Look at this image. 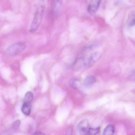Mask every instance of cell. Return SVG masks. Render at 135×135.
Instances as JSON below:
<instances>
[{
  "instance_id": "2",
  "label": "cell",
  "mask_w": 135,
  "mask_h": 135,
  "mask_svg": "<svg viewBox=\"0 0 135 135\" xmlns=\"http://www.w3.org/2000/svg\"><path fill=\"white\" fill-rule=\"evenodd\" d=\"M45 9V4L41 2L38 4L35 13L30 27V33H35L40 27L43 19Z\"/></svg>"
},
{
  "instance_id": "13",
  "label": "cell",
  "mask_w": 135,
  "mask_h": 135,
  "mask_svg": "<svg viewBox=\"0 0 135 135\" xmlns=\"http://www.w3.org/2000/svg\"><path fill=\"white\" fill-rule=\"evenodd\" d=\"M56 2L57 3L59 4H61L62 3L63 0H56Z\"/></svg>"
},
{
  "instance_id": "6",
  "label": "cell",
  "mask_w": 135,
  "mask_h": 135,
  "mask_svg": "<svg viewBox=\"0 0 135 135\" xmlns=\"http://www.w3.org/2000/svg\"><path fill=\"white\" fill-rule=\"evenodd\" d=\"M96 79L93 76H88L84 79V85L86 87H91L96 82Z\"/></svg>"
},
{
  "instance_id": "14",
  "label": "cell",
  "mask_w": 135,
  "mask_h": 135,
  "mask_svg": "<svg viewBox=\"0 0 135 135\" xmlns=\"http://www.w3.org/2000/svg\"><path fill=\"white\" fill-rule=\"evenodd\" d=\"M33 134H38V135H41V134H44V133H42L41 132H37L36 133H35Z\"/></svg>"
},
{
  "instance_id": "8",
  "label": "cell",
  "mask_w": 135,
  "mask_h": 135,
  "mask_svg": "<svg viewBox=\"0 0 135 135\" xmlns=\"http://www.w3.org/2000/svg\"><path fill=\"white\" fill-rule=\"evenodd\" d=\"M114 131L115 130L113 126L109 125L105 128L103 134L104 135H112L114 133Z\"/></svg>"
},
{
  "instance_id": "11",
  "label": "cell",
  "mask_w": 135,
  "mask_h": 135,
  "mask_svg": "<svg viewBox=\"0 0 135 135\" xmlns=\"http://www.w3.org/2000/svg\"><path fill=\"white\" fill-rule=\"evenodd\" d=\"M100 129L99 128H89L87 135H94L99 133Z\"/></svg>"
},
{
  "instance_id": "1",
  "label": "cell",
  "mask_w": 135,
  "mask_h": 135,
  "mask_svg": "<svg viewBox=\"0 0 135 135\" xmlns=\"http://www.w3.org/2000/svg\"><path fill=\"white\" fill-rule=\"evenodd\" d=\"M101 54L98 52H95L88 56H80L74 64L75 69L86 68L93 65L100 58Z\"/></svg>"
},
{
  "instance_id": "9",
  "label": "cell",
  "mask_w": 135,
  "mask_h": 135,
  "mask_svg": "<svg viewBox=\"0 0 135 135\" xmlns=\"http://www.w3.org/2000/svg\"><path fill=\"white\" fill-rule=\"evenodd\" d=\"M69 85L72 88L76 89H78L80 87L81 83L79 80L72 79L69 81Z\"/></svg>"
},
{
  "instance_id": "3",
  "label": "cell",
  "mask_w": 135,
  "mask_h": 135,
  "mask_svg": "<svg viewBox=\"0 0 135 135\" xmlns=\"http://www.w3.org/2000/svg\"><path fill=\"white\" fill-rule=\"evenodd\" d=\"M26 43L22 42H16L10 46L7 49L6 52L8 54L14 55L20 53L26 48Z\"/></svg>"
},
{
  "instance_id": "10",
  "label": "cell",
  "mask_w": 135,
  "mask_h": 135,
  "mask_svg": "<svg viewBox=\"0 0 135 135\" xmlns=\"http://www.w3.org/2000/svg\"><path fill=\"white\" fill-rule=\"evenodd\" d=\"M33 98V94L31 91H27L24 96L23 102L24 103H30Z\"/></svg>"
},
{
  "instance_id": "12",
  "label": "cell",
  "mask_w": 135,
  "mask_h": 135,
  "mask_svg": "<svg viewBox=\"0 0 135 135\" xmlns=\"http://www.w3.org/2000/svg\"><path fill=\"white\" fill-rule=\"evenodd\" d=\"M20 123H21L20 121L19 120L14 122L12 124V128L14 129H16L18 128L19 127H20Z\"/></svg>"
},
{
  "instance_id": "5",
  "label": "cell",
  "mask_w": 135,
  "mask_h": 135,
  "mask_svg": "<svg viewBox=\"0 0 135 135\" xmlns=\"http://www.w3.org/2000/svg\"><path fill=\"white\" fill-rule=\"evenodd\" d=\"M77 128L80 134L87 135L88 129L90 128L88 120L86 119H84L81 121L78 124Z\"/></svg>"
},
{
  "instance_id": "7",
  "label": "cell",
  "mask_w": 135,
  "mask_h": 135,
  "mask_svg": "<svg viewBox=\"0 0 135 135\" xmlns=\"http://www.w3.org/2000/svg\"><path fill=\"white\" fill-rule=\"evenodd\" d=\"M31 106L30 103H24L22 108L23 114L26 116H29L31 112Z\"/></svg>"
},
{
  "instance_id": "4",
  "label": "cell",
  "mask_w": 135,
  "mask_h": 135,
  "mask_svg": "<svg viewBox=\"0 0 135 135\" xmlns=\"http://www.w3.org/2000/svg\"><path fill=\"white\" fill-rule=\"evenodd\" d=\"M102 0H91L88 7V11L90 15H94L98 10Z\"/></svg>"
}]
</instances>
